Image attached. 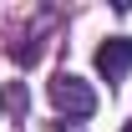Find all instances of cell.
<instances>
[{
	"mask_svg": "<svg viewBox=\"0 0 132 132\" xmlns=\"http://www.w3.org/2000/svg\"><path fill=\"white\" fill-rule=\"evenodd\" d=\"M127 132H132V127H127Z\"/></svg>",
	"mask_w": 132,
	"mask_h": 132,
	"instance_id": "cell-3",
	"label": "cell"
},
{
	"mask_svg": "<svg viewBox=\"0 0 132 132\" xmlns=\"http://www.w3.org/2000/svg\"><path fill=\"white\" fill-rule=\"evenodd\" d=\"M97 71L107 76V86H117L132 71V36H107L97 46Z\"/></svg>",
	"mask_w": 132,
	"mask_h": 132,
	"instance_id": "cell-2",
	"label": "cell"
},
{
	"mask_svg": "<svg viewBox=\"0 0 132 132\" xmlns=\"http://www.w3.org/2000/svg\"><path fill=\"white\" fill-rule=\"evenodd\" d=\"M51 107L61 117H92L97 112V92H92V81H81L76 71H61V76L51 81Z\"/></svg>",
	"mask_w": 132,
	"mask_h": 132,
	"instance_id": "cell-1",
	"label": "cell"
}]
</instances>
